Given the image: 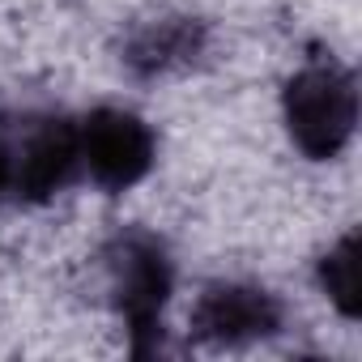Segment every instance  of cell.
Returning a JSON list of instances; mask_svg holds the SVG:
<instances>
[{
  "instance_id": "cell-1",
  "label": "cell",
  "mask_w": 362,
  "mask_h": 362,
  "mask_svg": "<svg viewBox=\"0 0 362 362\" xmlns=\"http://www.w3.org/2000/svg\"><path fill=\"white\" fill-rule=\"evenodd\" d=\"M354 81L337 69H307L286 90V124L303 153L332 158L354 132Z\"/></svg>"
},
{
  "instance_id": "cell-6",
  "label": "cell",
  "mask_w": 362,
  "mask_h": 362,
  "mask_svg": "<svg viewBox=\"0 0 362 362\" xmlns=\"http://www.w3.org/2000/svg\"><path fill=\"white\" fill-rule=\"evenodd\" d=\"M320 281L328 290V298L337 303L341 315H358L362 307V277H358V239H341L324 264H320Z\"/></svg>"
},
{
  "instance_id": "cell-7",
  "label": "cell",
  "mask_w": 362,
  "mask_h": 362,
  "mask_svg": "<svg viewBox=\"0 0 362 362\" xmlns=\"http://www.w3.org/2000/svg\"><path fill=\"white\" fill-rule=\"evenodd\" d=\"M188 47H192V35L184 26H162L136 47V60H145L149 69H166L175 56H188Z\"/></svg>"
},
{
  "instance_id": "cell-4",
  "label": "cell",
  "mask_w": 362,
  "mask_h": 362,
  "mask_svg": "<svg viewBox=\"0 0 362 362\" xmlns=\"http://www.w3.org/2000/svg\"><path fill=\"white\" fill-rule=\"evenodd\" d=\"M81 149H77V136L69 128H43L26 149H22V162L13 166V184L26 192V197H52L64 179L73 175Z\"/></svg>"
},
{
  "instance_id": "cell-8",
  "label": "cell",
  "mask_w": 362,
  "mask_h": 362,
  "mask_svg": "<svg viewBox=\"0 0 362 362\" xmlns=\"http://www.w3.org/2000/svg\"><path fill=\"white\" fill-rule=\"evenodd\" d=\"M9 179H13V158H9V149H5V145H0V188H5Z\"/></svg>"
},
{
  "instance_id": "cell-3",
  "label": "cell",
  "mask_w": 362,
  "mask_h": 362,
  "mask_svg": "<svg viewBox=\"0 0 362 362\" xmlns=\"http://www.w3.org/2000/svg\"><path fill=\"white\" fill-rule=\"evenodd\" d=\"M197 328L209 341H252L277 328V307L269 294L247 290V286H218L201 298L197 307Z\"/></svg>"
},
{
  "instance_id": "cell-2",
  "label": "cell",
  "mask_w": 362,
  "mask_h": 362,
  "mask_svg": "<svg viewBox=\"0 0 362 362\" xmlns=\"http://www.w3.org/2000/svg\"><path fill=\"white\" fill-rule=\"evenodd\" d=\"M77 149L90 166V175L107 188H128L153 162V136L149 128L128 111H98L86 119Z\"/></svg>"
},
{
  "instance_id": "cell-5",
  "label": "cell",
  "mask_w": 362,
  "mask_h": 362,
  "mask_svg": "<svg viewBox=\"0 0 362 362\" xmlns=\"http://www.w3.org/2000/svg\"><path fill=\"white\" fill-rule=\"evenodd\" d=\"M119 298H124V311L141 328L158 315V307L166 298V260H162V252H153V247H128L124 252Z\"/></svg>"
}]
</instances>
